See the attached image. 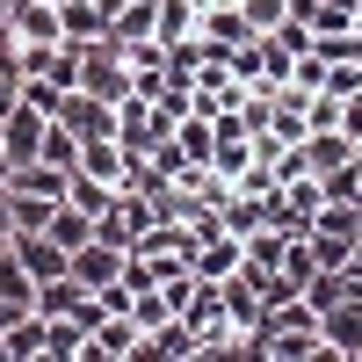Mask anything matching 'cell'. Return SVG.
<instances>
[{"label": "cell", "mask_w": 362, "mask_h": 362, "mask_svg": "<svg viewBox=\"0 0 362 362\" xmlns=\"http://www.w3.org/2000/svg\"><path fill=\"white\" fill-rule=\"evenodd\" d=\"M319 341H326V355H348V362H362V290L319 312Z\"/></svg>", "instance_id": "obj_2"}, {"label": "cell", "mask_w": 362, "mask_h": 362, "mask_svg": "<svg viewBox=\"0 0 362 362\" xmlns=\"http://www.w3.org/2000/svg\"><path fill=\"white\" fill-rule=\"evenodd\" d=\"M8 319H22V305H8V297H0V326H8Z\"/></svg>", "instance_id": "obj_26"}, {"label": "cell", "mask_w": 362, "mask_h": 362, "mask_svg": "<svg viewBox=\"0 0 362 362\" xmlns=\"http://www.w3.org/2000/svg\"><path fill=\"white\" fill-rule=\"evenodd\" d=\"M160 44H196V8L189 0H160Z\"/></svg>", "instance_id": "obj_14"}, {"label": "cell", "mask_w": 362, "mask_h": 362, "mask_svg": "<svg viewBox=\"0 0 362 362\" xmlns=\"http://www.w3.org/2000/svg\"><path fill=\"white\" fill-rule=\"evenodd\" d=\"M37 160H58V167H66L73 174V160H80V138L66 131V124H58V116H51V124H44V153Z\"/></svg>", "instance_id": "obj_21"}, {"label": "cell", "mask_w": 362, "mask_h": 362, "mask_svg": "<svg viewBox=\"0 0 362 362\" xmlns=\"http://www.w3.org/2000/svg\"><path fill=\"white\" fill-rule=\"evenodd\" d=\"M0 254H8V239H0Z\"/></svg>", "instance_id": "obj_30"}, {"label": "cell", "mask_w": 362, "mask_h": 362, "mask_svg": "<svg viewBox=\"0 0 362 362\" xmlns=\"http://www.w3.org/2000/svg\"><path fill=\"white\" fill-rule=\"evenodd\" d=\"M95 37H109L102 0H58V44H95Z\"/></svg>", "instance_id": "obj_7"}, {"label": "cell", "mask_w": 362, "mask_h": 362, "mask_svg": "<svg viewBox=\"0 0 362 362\" xmlns=\"http://www.w3.org/2000/svg\"><path fill=\"white\" fill-rule=\"evenodd\" d=\"M239 261H247V247H239V239H218V232H210V247H203V254H189V268H196L203 283H225Z\"/></svg>", "instance_id": "obj_12"}, {"label": "cell", "mask_w": 362, "mask_h": 362, "mask_svg": "<svg viewBox=\"0 0 362 362\" xmlns=\"http://www.w3.org/2000/svg\"><path fill=\"white\" fill-rule=\"evenodd\" d=\"M124 254H131V247H116V239H102V232H95L87 247H73V254H66V276H73V283H87V290H109L116 276H124Z\"/></svg>", "instance_id": "obj_1"}, {"label": "cell", "mask_w": 362, "mask_h": 362, "mask_svg": "<svg viewBox=\"0 0 362 362\" xmlns=\"http://www.w3.org/2000/svg\"><path fill=\"white\" fill-rule=\"evenodd\" d=\"M0 355L8 362H37L44 355V312H22V319L0 326Z\"/></svg>", "instance_id": "obj_11"}, {"label": "cell", "mask_w": 362, "mask_h": 362, "mask_svg": "<svg viewBox=\"0 0 362 362\" xmlns=\"http://www.w3.org/2000/svg\"><path fill=\"white\" fill-rule=\"evenodd\" d=\"M0 239H15V210H8V181H0Z\"/></svg>", "instance_id": "obj_25"}, {"label": "cell", "mask_w": 362, "mask_h": 362, "mask_svg": "<svg viewBox=\"0 0 362 362\" xmlns=\"http://www.w3.org/2000/svg\"><path fill=\"white\" fill-rule=\"evenodd\" d=\"M8 189H22V196H66V167H58V160H15L8 167Z\"/></svg>", "instance_id": "obj_9"}, {"label": "cell", "mask_w": 362, "mask_h": 362, "mask_svg": "<svg viewBox=\"0 0 362 362\" xmlns=\"http://www.w3.org/2000/svg\"><path fill=\"white\" fill-rule=\"evenodd\" d=\"M0 66L22 73V37H15V22H0Z\"/></svg>", "instance_id": "obj_23"}, {"label": "cell", "mask_w": 362, "mask_h": 362, "mask_svg": "<svg viewBox=\"0 0 362 362\" xmlns=\"http://www.w3.org/2000/svg\"><path fill=\"white\" fill-rule=\"evenodd\" d=\"M44 232H51V239H58V247H66V254H73V247H87V239H95V210H80V203H58Z\"/></svg>", "instance_id": "obj_13"}, {"label": "cell", "mask_w": 362, "mask_h": 362, "mask_svg": "<svg viewBox=\"0 0 362 362\" xmlns=\"http://www.w3.org/2000/svg\"><path fill=\"white\" fill-rule=\"evenodd\" d=\"M8 15H15V0H0V22H8Z\"/></svg>", "instance_id": "obj_27"}, {"label": "cell", "mask_w": 362, "mask_h": 362, "mask_svg": "<svg viewBox=\"0 0 362 362\" xmlns=\"http://www.w3.org/2000/svg\"><path fill=\"white\" fill-rule=\"evenodd\" d=\"M73 87H58V80H22V102L29 109H44V116H58V102H66Z\"/></svg>", "instance_id": "obj_22"}, {"label": "cell", "mask_w": 362, "mask_h": 362, "mask_svg": "<svg viewBox=\"0 0 362 362\" xmlns=\"http://www.w3.org/2000/svg\"><path fill=\"white\" fill-rule=\"evenodd\" d=\"M0 297H8V305H37V276H29V268L15 261V254H0Z\"/></svg>", "instance_id": "obj_16"}, {"label": "cell", "mask_w": 362, "mask_h": 362, "mask_svg": "<svg viewBox=\"0 0 362 362\" xmlns=\"http://www.w3.org/2000/svg\"><path fill=\"white\" fill-rule=\"evenodd\" d=\"M109 196H116L109 181H95V174H80V167L66 174V203H80V210H95V218H102V210H109Z\"/></svg>", "instance_id": "obj_17"}, {"label": "cell", "mask_w": 362, "mask_h": 362, "mask_svg": "<svg viewBox=\"0 0 362 362\" xmlns=\"http://www.w3.org/2000/svg\"><path fill=\"white\" fill-rule=\"evenodd\" d=\"M239 15H247L254 37H268V29H283V22H290V0H239Z\"/></svg>", "instance_id": "obj_20"}, {"label": "cell", "mask_w": 362, "mask_h": 362, "mask_svg": "<svg viewBox=\"0 0 362 362\" xmlns=\"http://www.w3.org/2000/svg\"><path fill=\"white\" fill-rule=\"evenodd\" d=\"M196 37H203L210 51H239V44H261L254 29H247V15H239V0H210V8H196Z\"/></svg>", "instance_id": "obj_3"}, {"label": "cell", "mask_w": 362, "mask_h": 362, "mask_svg": "<svg viewBox=\"0 0 362 362\" xmlns=\"http://www.w3.org/2000/svg\"><path fill=\"white\" fill-rule=\"evenodd\" d=\"M58 124H66L73 138H116V102L87 95V87H73L66 102H58Z\"/></svg>", "instance_id": "obj_4"}, {"label": "cell", "mask_w": 362, "mask_h": 362, "mask_svg": "<svg viewBox=\"0 0 362 362\" xmlns=\"http://www.w3.org/2000/svg\"><path fill=\"white\" fill-rule=\"evenodd\" d=\"M355 167H362V138H355Z\"/></svg>", "instance_id": "obj_29"}, {"label": "cell", "mask_w": 362, "mask_h": 362, "mask_svg": "<svg viewBox=\"0 0 362 362\" xmlns=\"http://www.w3.org/2000/svg\"><path fill=\"white\" fill-rule=\"evenodd\" d=\"M44 355H87V326L80 319H44Z\"/></svg>", "instance_id": "obj_18"}, {"label": "cell", "mask_w": 362, "mask_h": 362, "mask_svg": "<svg viewBox=\"0 0 362 362\" xmlns=\"http://www.w3.org/2000/svg\"><path fill=\"white\" fill-rule=\"evenodd\" d=\"M167 138L181 145V160H203V153H210V145H218V131H210V124H203V116H181V124H174Z\"/></svg>", "instance_id": "obj_19"}, {"label": "cell", "mask_w": 362, "mask_h": 362, "mask_svg": "<svg viewBox=\"0 0 362 362\" xmlns=\"http://www.w3.org/2000/svg\"><path fill=\"white\" fill-rule=\"evenodd\" d=\"M0 181H8V153H0Z\"/></svg>", "instance_id": "obj_28"}, {"label": "cell", "mask_w": 362, "mask_h": 362, "mask_svg": "<svg viewBox=\"0 0 362 362\" xmlns=\"http://www.w3.org/2000/svg\"><path fill=\"white\" fill-rule=\"evenodd\" d=\"M73 167H80V174H95V181H109V189H124L138 160H131L116 138H80V160H73Z\"/></svg>", "instance_id": "obj_6"}, {"label": "cell", "mask_w": 362, "mask_h": 362, "mask_svg": "<svg viewBox=\"0 0 362 362\" xmlns=\"http://www.w3.org/2000/svg\"><path fill=\"white\" fill-rule=\"evenodd\" d=\"M15 102H22V73H8V66H0V116H8Z\"/></svg>", "instance_id": "obj_24"}, {"label": "cell", "mask_w": 362, "mask_h": 362, "mask_svg": "<svg viewBox=\"0 0 362 362\" xmlns=\"http://www.w3.org/2000/svg\"><path fill=\"white\" fill-rule=\"evenodd\" d=\"M58 203H66V196H58ZM58 203H51V196H22V189H8V210H15V232H44Z\"/></svg>", "instance_id": "obj_15"}, {"label": "cell", "mask_w": 362, "mask_h": 362, "mask_svg": "<svg viewBox=\"0 0 362 362\" xmlns=\"http://www.w3.org/2000/svg\"><path fill=\"white\" fill-rule=\"evenodd\" d=\"M44 124H51V116H44V109H29V102H15L8 116H0V153H8V167L44 153Z\"/></svg>", "instance_id": "obj_5"}, {"label": "cell", "mask_w": 362, "mask_h": 362, "mask_svg": "<svg viewBox=\"0 0 362 362\" xmlns=\"http://www.w3.org/2000/svg\"><path fill=\"white\" fill-rule=\"evenodd\" d=\"M8 254H15L37 283H44V276H66V247H58L51 232H15V239H8Z\"/></svg>", "instance_id": "obj_8"}, {"label": "cell", "mask_w": 362, "mask_h": 362, "mask_svg": "<svg viewBox=\"0 0 362 362\" xmlns=\"http://www.w3.org/2000/svg\"><path fill=\"white\" fill-rule=\"evenodd\" d=\"M15 37L22 44H58V0H15Z\"/></svg>", "instance_id": "obj_10"}]
</instances>
